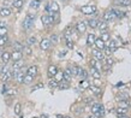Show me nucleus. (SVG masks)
Masks as SVG:
<instances>
[{"mask_svg":"<svg viewBox=\"0 0 131 118\" xmlns=\"http://www.w3.org/2000/svg\"><path fill=\"white\" fill-rule=\"evenodd\" d=\"M34 19H35V15H27V17L24 18L22 25L25 32H30L34 28Z\"/></svg>","mask_w":131,"mask_h":118,"instance_id":"1","label":"nucleus"},{"mask_svg":"<svg viewBox=\"0 0 131 118\" xmlns=\"http://www.w3.org/2000/svg\"><path fill=\"white\" fill-rule=\"evenodd\" d=\"M96 11H97V8L94 5H87V6L81 7V12L84 15H93V13H96Z\"/></svg>","mask_w":131,"mask_h":118,"instance_id":"2","label":"nucleus"},{"mask_svg":"<svg viewBox=\"0 0 131 118\" xmlns=\"http://www.w3.org/2000/svg\"><path fill=\"white\" fill-rule=\"evenodd\" d=\"M0 60H1V64H3V65L8 64L10 63V60H11V53L7 52V51H4V53H3V55H1Z\"/></svg>","mask_w":131,"mask_h":118,"instance_id":"3","label":"nucleus"},{"mask_svg":"<svg viewBox=\"0 0 131 118\" xmlns=\"http://www.w3.org/2000/svg\"><path fill=\"white\" fill-rule=\"evenodd\" d=\"M115 18L114 13H113V11L112 10H110V11H106L105 13H103V17H102V21H105L106 23L107 22H111V21H113Z\"/></svg>","mask_w":131,"mask_h":118,"instance_id":"4","label":"nucleus"},{"mask_svg":"<svg viewBox=\"0 0 131 118\" xmlns=\"http://www.w3.org/2000/svg\"><path fill=\"white\" fill-rule=\"evenodd\" d=\"M49 47H51V41H49V39L45 37V39H42L40 41V48L42 51H47V50H49Z\"/></svg>","mask_w":131,"mask_h":118,"instance_id":"5","label":"nucleus"},{"mask_svg":"<svg viewBox=\"0 0 131 118\" xmlns=\"http://www.w3.org/2000/svg\"><path fill=\"white\" fill-rule=\"evenodd\" d=\"M76 30L80 33V34H83V33H85V30H87V24L84 23L83 21L77 22V24H76Z\"/></svg>","mask_w":131,"mask_h":118,"instance_id":"6","label":"nucleus"},{"mask_svg":"<svg viewBox=\"0 0 131 118\" xmlns=\"http://www.w3.org/2000/svg\"><path fill=\"white\" fill-rule=\"evenodd\" d=\"M11 8L8 7V6H3V7H0V16L1 17H8L11 16Z\"/></svg>","mask_w":131,"mask_h":118,"instance_id":"7","label":"nucleus"},{"mask_svg":"<svg viewBox=\"0 0 131 118\" xmlns=\"http://www.w3.org/2000/svg\"><path fill=\"white\" fill-rule=\"evenodd\" d=\"M37 72H39V67L36 66V65H31V66H29L28 69H27V74L32 76V77H35V76L37 75Z\"/></svg>","mask_w":131,"mask_h":118,"instance_id":"8","label":"nucleus"},{"mask_svg":"<svg viewBox=\"0 0 131 118\" xmlns=\"http://www.w3.org/2000/svg\"><path fill=\"white\" fill-rule=\"evenodd\" d=\"M63 77H64L63 81L70 82V80L72 78V74H71V70H70V67H66V69L63 71Z\"/></svg>","mask_w":131,"mask_h":118,"instance_id":"9","label":"nucleus"},{"mask_svg":"<svg viewBox=\"0 0 131 118\" xmlns=\"http://www.w3.org/2000/svg\"><path fill=\"white\" fill-rule=\"evenodd\" d=\"M57 72H58V67H57L56 65H49V66H48V69H47L48 77H54Z\"/></svg>","mask_w":131,"mask_h":118,"instance_id":"10","label":"nucleus"},{"mask_svg":"<svg viewBox=\"0 0 131 118\" xmlns=\"http://www.w3.org/2000/svg\"><path fill=\"white\" fill-rule=\"evenodd\" d=\"M93 55H94V58H95L96 60H99V62H101V60L105 59V54H103L100 50H94V51H93Z\"/></svg>","mask_w":131,"mask_h":118,"instance_id":"11","label":"nucleus"},{"mask_svg":"<svg viewBox=\"0 0 131 118\" xmlns=\"http://www.w3.org/2000/svg\"><path fill=\"white\" fill-rule=\"evenodd\" d=\"M23 66H24V60L23 59L16 60V62H13V64H12V69H13V70H20Z\"/></svg>","mask_w":131,"mask_h":118,"instance_id":"12","label":"nucleus"},{"mask_svg":"<svg viewBox=\"0 0 131 118\" xmlns=\"http://www.w3.org/2000/svg\"><path fill=\"white\" fill-rule=\"evenodd\" d=\"M11 59L13 62L16 60H19V59H23V52H18V51H13L11 53Z\"/></svg>","mask_w":131,"mask_h":118,"instance_id":"13","label":"nucleus"},{"mask_svg":"<svg viewBox=\"0 0 131 118\" xmlns=\"http://www.w3.org/2000/svg\"><path fill=\"white\" fill-rule=\"evenodd\" d=\"M12 78V70H8L7 72H5V74H1V82L6 83L8 81V80Z\"/></svg>","mask_w":131,"mask_h":118,"instance_id":"14","label":"nucleus"},{"mask_svg":"<svg viewBox=\"0 0 131 118\" xmlns=\"http://www.w3.org/2000/svg\"><path fill=\"white\" fill-rule=\"evenodd\" d=\"M12 47H13V51H18V52H23L24 50V45L20 43L19 41H15L12 43Z\"/></svg>","mask_w":131,"mask_h":118,"instance_id":"15","label":"nucleus"},{"mask_svg":"<svg viewBox=\"0 0 131 118\" xmlns=\"http://www.w3.org/2000/svg\"><path fill=\"white\" fill-rule=\"evenodd\" d=\"M70 70H71L72 76H75V77H80V74H81V71H82V67L81 66H72V67H70Z\"/></svg>","mask_w":131,"mask_h":118,"instance_id":"16","label":"nucleus"},{"mask_svg":"<svg viewBox=\"0 0 131 118\" xmlns=\"http://www.w3.org/2000/svg\"><path fill=\"white\" fill-rule=\"evenodd\" d=\"M29 6H30V8H32V10H39L41 6V0H31Z\"/></svg>","mask_w":131,"mask_h":118,"instance_id":"17","label":"nucleus"},{"mask_svg":"<svg viewBox=\"0 0 131 118\" xmlns=\"http://www.w3.org/2000/svg\"><path fill=\"white\" fill-rule=\"evenodd\" d=\"M99 28V30L101 33H105L106 30H107V23L105 22V21H99V23H97V27Z\"/></svg>","mask_w":131,"mask_h":118,"instance_id":"18","label":"nucleus"},{"mask_svg":"<svg viewBox=\"0 0 131 118\" xmlns=\"http://www.w3.org/2000/svg\"><path fill=\"white\" fill-rule=\"evenodd\" d=\"M96 45V47H97V50H100V51H101V50H103V48L106 47V45H105V41H102V40L100 39H97V37H96L95 39V42H94Z\"/></svg>","mask_w":131,"mask_h":118,"instance_id":"19","label":"nucleus"},{"mask_svg":"<svg viewBox=\"0 0 131 118\" xmlns=\"http://www.w3.org/2000/svg\"><path fill=\"white\" fill-rule=\"evenodd\" d=\"M41 22H42V24H43V27L48 28L49 25H51V21H49V17H48V15H43V16L41 17Z\"/></svg>","mask_w":131,"mask_h":118,"instance_id":"20","label":"nucleus"},{"mask_svg":"<svg viewBox=\"0 0 131 118\" xmlns=\"http://www.w3.org/2000/svg\"><path fill=\"white\" fill-rule=\"evenodd\" d=\"M90 66L91 67H94V69H96V70H101V65H100V63H99V60H96L95 58L94 59H91L90 60Z\"/></svg>","mask_w":131,"mask_h":118,"instance_id":"21","label":"nucleus"},{"mask_svg":"<svg viewBox=\"0 0 131 118\" xmlns=\"http://www.w3.org/2000/svg\"><path fill=\"white\" fill-rule=\"evenodd\" d=\"M15 80H16L18 83H23V80H24V71L19 70L18 72H17L16 77H15Z\"/></svg>","mask_w":131,"mask_h":118,"instance_id":"22","label":"nucleus"},{"mask_svg":"<svg viewBox=\"0 0 131 118\" xmlns=\"http://www.w3.org/2000/svg\"><path fill=\"white\" fill-rule=\"evenodd\" d=\"M72 33H73L72 28L71 27H68L65 30H64V37H65V39H71Z\"/></svg>","mask_w":131,"mask_h":118,"instance_id":"23","label":"nucleus"},{"mask_svg":"<svg viewBox=\"0 0 131 118\" xmlns=\"http://www.w3.org/2000/svg\"><path fill=\"white\" fill-rule=\"evenodd\" d=\"M97 23H99V19H96V18H90V19H88V22L85 24H88L90 28H96L97 27Z\"/></svg>","mask_w":131,"mask_h":118,"instance_id":"24","label":"nucleus"},{"mask_svg":"<svg viewBox=\"0 0 131 118\" xmlns=\"http://www.w3.org/2000/svg\"><path fill=\"white\" fill-rule=\"evenodd\" d=\"M32 81H34V77L32 76H30V75H28V74H25L24 75V80H23V83L24 84H31L32 83Z\"/></svg>","mask_w":131,"mask_h":118,"instance_id":"25","label":"nucleus"},{"mask_svg":"<svg viewBox=\"0 0 131 118\" xmlns=\"http://www.w3.org/2000/svg\"><path fill=\"white\" fill-rule=\"evenodd\" d=\"M90 74H91V76H93L95 80H99L100 77H101L99 70H96V69H94V67H90Z\"/></svg>","mask_w":131,"mask_h":118,"instance_id":"26","label":"nucleus"},{"mask_svg":"<svg viewBox=\"0 0 131 118\" xmlns=\"http://www.w3.org/2000/svg\"><path fill=\"white\" fill-rule=\"evenodd\" d=\"M95 39H96V36L94 35V34H88L87 43H88V45H93V43L95 42Z\"/></svg>","mask_w":131,"mask_h":118,"instance_id":"27","label":"nucleus"},{"mask_svg":"<svg viewBox=\"0 0 131 118\" xmlns=\"http://www.w3.org/2000/svg\"><path fill=\"white\" fill-rule=\"evenodd\" d=\"M49 41H51V43H53V45H57V43L59 42V36L57 35V34H52L51 37H49Z\"/></svg>","mask_w":131,"mask_h":118,"instance_id":"28","label":"nucleus"},{"mask_svg":"<svg viewBox=\"0 0 131 118\" xmlns=\"http://www.w3.org/2000/svg\"><path fill=\"white\" fill-rule=\"evenodd\" d=\"M69 87H70V83L66 82V81H61V82H59V84H58V88H59V89H68Z\"/></svg>","mask_w":131,"mask_h":118,"instance_id":"29","label":"nucleus"},{"mask_svg":"<svg viewBox=\"0 0 131 118\" xmlns=\"http://www.w3.org/2000/svg\"><path fill=\"white\" fill-rule=\"evenodd\" d=\"M100 104H96V102H93V105H91V113H96V112H99V110H100Z\"/></svg>","mask_w":131,"mask_h":118,"instance_id":"30","label":"nucleus"},{"mask_svg":"<svg viewBox=\"0 0 131 118\" xmlns=\"http://www.w3.org/2000/svg\"><path fill=\"white\" fill-rule=\"evenodd\" d=\"M112 11H113V13H114L115 18H120V17H123V16H124V12H123V11H120L119 8H113Z\"/></svg>","mask_w":131,"mask_h":118,"instance_id":"31","label":"nucleus"},{"mask_svg":"<svg viewBox=\"0 0 131 118\" xmlns=\"http://www.w3.org/2000/svg\"><path fill=\"white\" fill-rule=\"evenodd\" d=\"M36 42H37V40H36L35 36H30V37L27 39V43H28V46H30V47H31L32 45H35Z\"/></svg>","mask_w":131,"mask_h":118,"instance_id":"32","label":"nucleus"},{"mask_svg":"<svg viewBox=\"0 0 131 118\" xmlns=\"http://www.w3.org/2000/svg\"><path fill=\"white\" fill-rule=\"evenodd\" d=\"M58 84H59V83L57 82L56 80L53 78V80H49V82H48V87H49V88H52V89H54V88H58Z\"/></svg>","mask_w":131,"mask_h":118,"instance_id":"33","label":"nucleus"},{"mask_svg":"<svg viewBox=\"0 0 131 118\" xmlns=\"http://www.w3.org/2000/svg\"><path fill=\"white\" fill-rule=\"evenodd\" d=\"M8 41V36L7 35H3L0 36V47H3L4 45H6Z\"/></svg>","mask_w":131,"mask_h":118,"instance_id":"34","label":"nucleus"},{"mask_svg":"<svg viewBox=\"0 0 131 118\" xmlns=\"http://www.w3.org/2000/svg\"><path fill=\"white\" fill-rule=\"evenodd\" d=\"M54 77H56L54 80H56V81H57L58 83L61 82V81L64 80V77H63V71H58V72L56 74V76H54Z\"/></svg>","mask_w":131,"mask_h":118,"instance_id":"35","label":"nucleus"},{"mask_svg":"<svg viewBox=\"0 0 131 118\" xmlns=\"http://www.w3.org/2000/svg\"><path fill=\"white\" fill-rule=\"evenodd\" d=\"M12 5L16 8H20L23 6V0H13V1H12Z\"/></svg>","mask_w":131,"mask_h":118,"instance_id":"36","label":"nucleus"},{"mask_svg":"<svg viewBox=\"0 0 131 118\" xmlns=\"http://www.w3.org/2000/svg\"><path fill=\"white\" fill-rule=\"evenodd\" d=\"M90 91L93 92L95 95H100V94H101V88H99V87H96V86H91Z\"/></svg>","mask_w":131,"mask_h":118,"instance_id":"37","label":"nucleus"},{"mask_svg":"<svg viewBox=\"0 0 131 118\" xmlns=\"http://www.w3.org/2000/svg\"><path fill=\"white\" fill-rule=\"evenodd\" d=\"M119 100L120 101H129V94H127V93H122V94H119Z\"/></svg>","mask_w":131,"mask_h":118,"instance_id":"38","label":"nucleus"},{"mask_svg":"<svg viewBox=\"0 0 131 118\" xmlns=\"http://www.w3.org/2000/svg\"><path fill=\"white\" fill-rule=\"evenodd\" d=\"M129 110L127 109H124V107H118L117 109V114H127Z\"/></svg>","mask_w":131,"mask_h":118,"instance_id":"39","label":"nucleus"},{"mask_svg":"<svg viewBox=\"0 0 131 118\" xmlns=\"http://www.w3.org/2000/svg\"><path fill=\"white\" fill-rule=\"evenodd\" d=\"M130 0H118V5H120V6H130Z\"/></svg>","mask_w":131,"mask_h":118,"instance_id":"40","label":"nucleus"},{"mask_svg":"<svg viewBox=\"0 0 131 118\" xmlns=\"http://www.w3.org/2000/svg\"><path fill=\"white\" fill-rule=\"evenodd\" d=\"M80 86L82 87V88H84V89H85V88H89V86H90V84H89V82H88V80H82V81H81V83H80Z\"/></svg>","mask_w":131,"mask_h":118,"instance_id":"41","label":"nucleus"},{"mask_svg":"<svg viewBox=\"0 0 131 118\" xmlns=\"http://www.w3.org/2000/svg\"><path fill=\"white\" fill-rule=\"evenodd\" d=\"M80 77L82 80H87L88 78V71L82 69V71H81V74H80Z\"/></svg>","mask_w":131,"mask_h":118,"instance_id":"42","label":"nucleus"},{"mask_svg":"<svg viewBox=\"0 0 131 118\" xmlns=\"http://www.w3.org/2000/svg\"><path fill=\"white\" fill-rule=\"evenodd\" d=\"M20 111H22V106H20L19 102H17L15 105V113L16 114H20Z\"/></svg>","mask_w":131,"mask_h":118,"instance_id":"43","label":"nucleus"},{"mask_svg":"<svg viewBox=\"0 0 131 118\" xmlns=\"http://www.w3.org/2000/svg\"><path fill=\"white\" fill-rule=\"evenodd\" d=\"M23 52H24V53H25L27 55H31V53H32L31 47H30V46H24Z\"/></svg>","mask_w":131,"mask_h":118,"instance_id":"44","label":"nucleus"},{"mask_svg":"<svg viewBox=\"0 0 131 118\" xmlns=\"http://www.w3.org/2000/svg\"><path fill=\"white\" fill-rule=\"evenodd\" d=\"M100 39L102 40V41H108V40H110V34H108V33H102V34H101V37H100Z\"/></svg>","mask_w":131,"mask_h":118,"instance_id":"45","label":"nucleus"},{"mask_svg":"<svg viewBox=\"0 0 131 118\" xmlns=\"http://www.w3.org/2000/svg\"><path fill=\"white\" fill-rule=\"evenodd\" d=\"M66 47H68L69 50H72V48H73V41H72L71 39H66Z\"/></svg>","mask_w":131,"mask_h":118,"instance_id":"46","label":"nucleus"},{"mask_svg":"<svg viewBox=\"0 0 131 118\" xmlns=\"http://www.w3.org/2000/svg\"><path fill=\"white\" fill-rule=\"evenodd\" d=\"M103 51H105V55H107V57H111L112 50H111L110 47H105V48H103Z\"/></svg>","mask_w":131,"mask_h":118,"instance_id":"47","label":"nucleus"},{"mask_svg":"<svg viewBox=\"0 0 131 118\" xmlns=\"http://www.w3.org/2000/svg\"><path fill=\"white\" fill-rule=\"evenodd\" d=\"M7 34V28L6 27H3V28H0V36H3V35H6Z\"/></svg>","mask_w":131,"mask_h":118,"instance_id":"48","label":"nucleus"},{"mask_svg":"<svg viewBox=\"0 0 131 118\" xmlns=\"http://www.w3.org/2000/svg\"><path fill=\"white\" fill-rule=\"evenodd\" d=\"M119 107H124V109H127V107H129V101H120Z\"/></svg>","mask_w":131,"mask_h":118,"instance_id":"49","label":"nucleus"},{"mask_svg":"<svg viewBox=\"0 0 131 118\" xmlns=\"http://www.w3.org/2000/svg\"><path fill=\"white\" fill-rule=\"evenodd\" d=\"M83 107H78V109H76L75 110V113H77V114H80V113H82L83 112Z\"/></svg>","mask_w":131,"mask_h":118,"instance_id":"50","label":"nucleus"},{"mask_svg":"<svg viewBox=\"0 0 131 118\" xmlns=\"http://www.w3.org/2000/svg\"><path fill=\"white\" fill-rule=\"evenodd\" d=\"M106 64H107V65H112V64H113V59H112V58H107V59H106Z\"/></svg>","mask_w":131,"mask_h":118,"instance_id":"51","label":"nucleus"},{"mask_svg":"<svg viewBox=\"0 0 131 118\" xmlns=\"http://www.w3.org/2000/svg\"><path fill=\"white\" fill-rule=\"evenodd\" d=\"M42 87H43V84H42V83H39V84H36V86L34 87V89H32V91H35V89H40V88H42Z\"/></svg>","mask_w":131,"mask_h":118,"instance_id":"52","label":"nucleus"},{"mask_svg":"<svg viewBox=\"0 0 131 118\" xmlns=\"http://www.w3.org/2000/svg\"><path fill=\"white\" fill-rule=\"evenodd\" d=\"M83 101L85 102V104H89V102H93V99H91V98H85Z\"/></svg>","mask_w":131,"mask_h":118,"instance_id":"53","label":"nucleus"},{"mask_svg":"<svg viewBox=\"0 0 131 118\" xmlns=\"http://www.w3.org/2000/svg\"><path fill=\"white\" fill-rule=\"evenodd\" d=\"M117 117L118 118H130L127 114H117Z\"/></svg>","mask_w":131,"mask_h":118,"instance_id":"54","label":"nucleus"},{"mask_svg":"<svg viewBox=\"0 0 131 118\" xmlns=\"http://www.w3.org/2000/svg\"><path fill=\"white\" fill-rule=\"evenodd\" d=\"M3 27H6V22H5V21H1V22H0V28H3Z\"/></svg>","mask_w":131,"mask_h":118,"instance_id":"55","label":"nucleus"},{"mask_svg":"<svg viewBox=\"0 0 131 118\" xmlns=\"http://www.w3.org/2000/svg\"><path fill=\"white\" fill-rule=\"evenodd\" d=\"M65 54H66V51H63V52H60L59 53V57H64Z\"/></svg>","mask_w":131,"mask_h":118,"instance_id":"56","label":"nucleus"},{"mask_svg":"<svg viewBox=\"0 0 131 118\" xmlns=\"http://www.w3.org/2000/svg\"><path fill=\"white\" fill-rule=\"evenodd\" d=\"M3 53H4V50H3V47H0V58H1Z\"/></svg>","mask_w":131,"mask_h":118,"instance_id":"57","label":"nucleus"},{"mask_svg":"<svg viewBox=\"0 0 131 118\" xmlns=\"http://www.w3.org/2000/svg\"><path fill=\"white\" fill-rule=\"evenodd\" d=\"M3 67H4V65L0 64V75H1V72H3Z\"/></svg>","mask_w":131,"mask_h":118,"instance_id":"58","label":"nucleus"},{"mask_svg":"<svg viewBox=\"0 0 131 118\" xmlns=\"http://www.w3.org/2000/svg\"><path fill=\"white\" fill-rule=\"evenodd\" d=\"M57 118H64L63 114H57Z\"/></svg>","mask_w":131,"mask_h":118,"instance_id":"59","label":"nucleus"},{"mask_svg":"<svg viewBox=\"0 0 131 118\" xmlns=\"http://www.w3.org/2000/svg\"><path fill=\"white\" fill-rule=\"evenodd\" d=\"M41 118H48V116H47V114H42V116H41Z\"/></svg>","mask_w":131,"mask_h":118,"instance_id":"60","label":"nucleus"},{"mask_svg":"<svg viewBox=\"0 0 131 118\" xmlns=\"http://www.w3.org/2000/svg\"><path fill=\"white\" fill-rule=\"evenodd\" d=\"M64 118H72V117H70V116H64Z\"/></svg>","mask_w":131,"mask_h":118,"instance_id":"61","label":"nucleus"},{"mask_svg":"<svg viewBox=\"0 0 131 118\" xmlns=\"http://www.w3.org/2000/svg\"><path fill=\"white\" fill-rule=\"evenodd\" d=\"M84 118H90V117H84Z\"/></svg>","mask_w":131,"mask_h":118,"instance_id":"62","label":"nucleus"}]
</instances>
